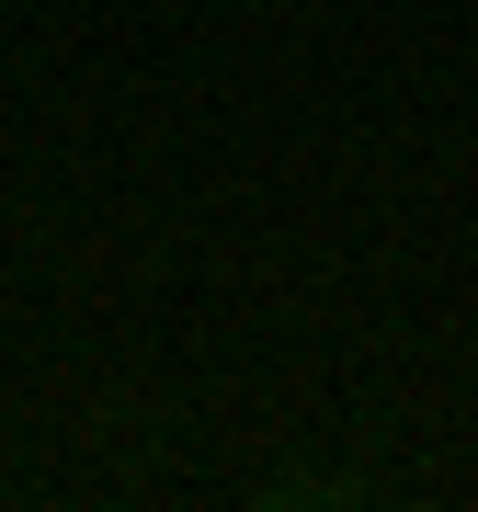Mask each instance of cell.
Wrapping results in <instances>:
<instances>
[{"instance_id":"1","label":"cell","mask_w":478,"mask_h":512,"mask_svg":"<svg viewBox=\"0 0 478 512\" xmlns=\"http://www.w3.org/2000/svg\"><path fill=\"white\" fill-rule=\"evenodd\" d=\"M285 501H353V478H319V467H296V478H262V512H285Z\"/></svg>"}]
</instances>
